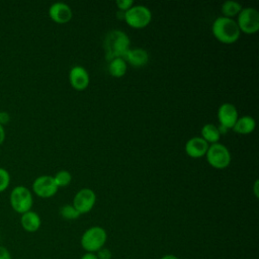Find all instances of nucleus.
<instances>
[{
    "label": "nucleus",
    "mask_w": 259,
    "mask_h": 259,
    "mask_svg": "<svg viewBox=\"0 0 259 259\" xmlns=\"http://www.w3.org/2000/svg\"><path fill=\"white\" fill-rule=\"evenodd\" d=\"M218 118L221 123V127L228 130L233 128L238 119V110L232 103H223L218 110Z\"/></svg>",
    "instance_id": "nucleus-10"
},
{
    "label": "nucleus",
    "mask_w": 259,
    "mask_h": 259,
    "mask_svg": "<svg viewBox=\"0 0 259 259\" xmlns=\"http://www.w3.org/2000/svg\"><path fill=\"white\" fill-rule=\"evenodd\" d=\"M254 193H255V196L258 197V180H256L254 183Z\"/></svg>",
    "instance_id": "nucleus-30"
},
{
    "label": "nucleus",
    "mask_w": 259,
    "mask_h": 259,
    "mask_svg": "<svg viewBox=\"0 0 259 259\" xmlns=\"http://www.w3.org/2000/svg\"><path fill=\"white\" fill-rule=\"evenodd\" d=\"M5 136H6V134H5L4 126L0 124V146L4 143V141H5Z\"/></svg>",
    "instance_id": "nucleus-27"
},
{
    "label": "nucleus",
    "mask_w": 259,
    "mask_h": 259,
    "mask_svg": "<svg viewBox=\"0 0 259 259\" xmlns=\"http://www.w3.org/2000/svg\"><path fill=\"white\" fill-rule=\"evenodd\" d=\"M208 164L215 169L227 168L231 163V154L226 146L220 143L211 144L205 154Z\"/></svg>",
    "instance_id": "nucleus-6"
},
{
    "label": "nucleus",
    "mask_w": 259,
    "mask_h": 259,
    "mask_svg": "<svg viewBox=\"0 0 259 259\" xmlns=\"http://www.w3.org/2000/svg\"><path fill=\"white\" fill-rule=\"evenodd\" d=\"M255 126H256L255 119L249 115H245L237 119L236 123L233 126V130L234 132L240 135H248L255 130Z\"/></svg>",
    "instance_id": "nucleus-16"
},
{
    "label": "nucleus",
    "mask_w": 259,
    "mask_h": 259,
    "mask_svg": "<svg viewBox=\"0 0 259 259\" xmlns=\"http://www.w3.org/2000/svg\"><path fill=\"white\" fill-rule=\"evenodd\" d=\"M241 32L254 34L259 30V12L253 7H246L238 14L236 21Z\"/></svg>",
    "instance_id": "nucleus-7"
},
{
    "label": "nucleus",
    "mask_w": 259,
    "mask_h": 259,
    "mask_svg": "<svg viewBox=\"0 0 259 259\" xmlns=\"http://www.w3.org/2000/svg\"><path fill=\"white\" fill-rule=\"evenodd\" d=\"M69 81L75 90L83 91L88 87L90 78L86 69L81 66H75L70 70Z\"/></svg>",
    "instance_id": "nucleus-12"
},
{
    "label": "nucleus",
    "mask_w": 259,
    "mask_h": 259,
    "mask_svg": "<svg viewBox=\"0 0 259 259\" xmlns=\"http://www.w3.org/2000/svg\"><path fill=\"white\" fill-rule=\"evenodd\" d=\"M116 6L119 10H122V11L125 12L132 6H134V1L133 0H117L116 1Z\"/></svg>",
    "instance_id": "nucleus-23"
},
{
    "label": "nucleus",
    "mask_w": 259,
    "mask_h": 259,
    "mask_svg": "<svg viewBox=\"0 0 259 259\" xmlns=\"http://www.w3.org/2000/svg\"><path fill=\"white\" fill-rule=\"evenodd\" d=\"M242 9H243L242 5L233 0L225 1L222 5V13L225 17H228V18H233L234 16L238 15Z\"/></svg>",
    "instance_id": "nucleus-19"
},
{
    "label": "nucleus",
    "mask_w": 259,
    "mask_h": 259,
    "mask_svg": "<svg viewBox=\"0 0 259 259\" xmlns=\"http://www.w3.org/2000/svg\"><path fill=\"white\" fill-rule=\"evenodd\" d=\"M20 225L24 231L28 233H34L40 228V217L35 211L28 210L21 214Z\"/></svg>",
    "instance_id": "nucleus-15"
},
{
    "label": "nucleus",
    "mask_w": 259,
    "mask_h": 259,
    "mask_svg": "<svg viewBox=\"0 0 259 259\" xmlns=\"http://www.w3.org/2000/svg\"><path fill=\"white\" fill-rule=\"evenodd\" d=\"M126 24L133 28H144L152 20L151 10L144 5H135L123 14Z\"/></svg>",
    "instance_id": "nucleus-5"
},
{
    "label": "nucleus",
    "mask_w": 259,
    "mask_h": 259,
    "mask_svg": "<svg viewBox=\"0 0 259 259\" xmlns=\"http://www.w3.org/2000/svg\"><path fill=\"white\" fill-rule=\"evenodd\" d=\"M97 258L98 259H111V252L107 248H101L97 251Z\"/></svg>",
    "instance_id": "nucleus-24"
},
{
    "label": "nucleus",
    "mask_w": 259,
    "mask_h": 259,
    "mask_svg": "<svg viewBox=\"0 0 259 259\" xmlns=\"http://www.w3.org/2000/svg\"><path fill=\"white\" fill-rule=\"evenodd\" d=\"M160 259H179L178 257H176L175 255H171V254H168V255H165V256H163L162 258H160Z\"/></svg>",
    "instance_id": "nucleus-29"
},
{
    "label": "nucleus",
    "mask_w": 259,
    "mask_h": 259,
    "mask_svg": "<svg viewBox=\"0 0 259 259\" xmlns=\"http://www.w3.org/2000/svg\"><path fill=\"white\" fill-rule=\"evenodd\" d=\"M49 16L54 22L58 24H65L72 19L73 12L68 4L57 2L50 6Z\"/></svg>",
    "instance_id": "nucleus-11"
},
{
    "label": "nucleus",
    "mask_w": 259,
    "mask_h": 259,
    "mask_svg": "<svg viewBox=\"0 0 259 259\" xmlns=\"http://www.w3.org/2000/svg\"><path fill=\"white\" fill-rule=\"evenodd\" d=\"M219 127L212 123H206L201 128V138L208 144H215L220 140Z\"/></svg>",
    "instance_id": "nucleus-18"
},
{
    "label": "nucleus",
    "mask_w": 259,
    "mask_h": 259,
    "mask_svg": "<svg viewBox=\"0 0 259 259\" xmlns=\"http://www.w3.org/2000/svg\"><path fill=\"white\" fill-rule=\"evenodd\" d=\"M107 239L105 230L101 227H91L84 232L81 237V246L88 253L97 252L103 248Z\"/></svg>",
    "instance_id": "nucleus-4"
},
{
    "label": "nucleus",
    "mask_w": 259,
    "mask_h": 259,
    "mask_svg": "<svg viewBox=\"0 0 259 259\" xmlns=\"http://www.w3.org/2000/svg\"><path fill=\"white\" fill-rule=\"evenodd\" d=\"M58 188L59 187L56 185L54 177L51 175L38 176L32 183L33 192L41 198H49L54 196L57 193Z\"/></svg>",
    "instance_id": "nucleus-8"
},
{
    "label": "nucleus",
    "mask_w": 259,
    "mask_h": 259,
    "mask_svg": "<svg viewBox=\"0 0 259 259\" xmlns=\"http://www.w3.org/2000/svg\"><path fill=\"white\" fill-rule=\"evenodd\" d=\"M60 214L63 219L66 220H76L80 215V213L72 204H66L62 206L60 209Z\"/></svg>",
    "instance_id": "nucleus-21"
},
{
    "label": "nucleus",
    "mask_w": 259,
    "mask_h": 259,
    "mask_svg": "<svg viewBox=\"0 0 259 259\" xmlns=\"http://www.w3.org/2000/svg\"><path fill=\"white\" fill-rule=\"evenodd\" d=\"M208 147V144L201 137H194L186 142L185 152L191 158H201L205 156Z\"/></svg>",
    "instance_id": "nucleus-13"
},
{
    "label": "nucleus",
    "mask_w": 259,
    "mask_h": 259,
    "mask_svg": "<svg viewBox=\"0 0 259 259\" xmlns=\"http://www.w3.org/2000/svg\"><path fill=\"white\" fill-rule=\"evenodd\" d=\"M213 36L223 44L231 45L236 42L241 34L237 22L233 18L220 16L215 18L211 26Z\"/></svg>",
    "instance_id": "nucleus-2"
},
{
    "label": "nucleus",
    "mask_w": 259,
    "mask_h": 259,
    "mask_svg": "<svg viewBox=\"0 0 259 259\" xmlns=\"http://www.w3.org/2000/svg\"><path fill=\"white\" fill-rule=\"evenodd\" d=\"M127 65L123 58H115L109 62L108 72L112 77L120 78L126 73Z\"/></svg>",
    "instance_id": "nucleus-17"
},
{
    "label": "nucleus",
    "mask_w": 259,
    "mask_h": 259,
    "mask_svg": "<svg viewBox=\"0 0 259 259\" xmlns=\"http://www.w3.org/2000/svg\"><path fill=\"white\" fill-rule=\"evenodd\" d=\"M0 259H11L10 252L3 246H0Z\"/></svg>",
    "instance_id": "nucleus-26"
},
{
    "label": "nucleus",
    "mask_w": 259,
    "mask_h": 259,
    "mask_svg": "<svg viewBox=\"0 0 259 259\" xmlns=\"http://www.w3.org/2000/svg\"><path fill=\"white\" fill-rule=\"evenodd\" d=\"M53 177H54L55 183L58 187L68 186L72 181V175L67 170H61V171L57 172L56 175L53 176Z\"/></svg>",
    "instance_id": "nucleus-20"
},
{
    "label": "nucleus",
    "mask_w": 259,
    "mask_h": 259,
    "mask_svg": "<svg viewBox=\"0 0 259 259\" xmlns=\"http://www.w3.org/2000/svg\"><path fill=\"white\" fill-rule=\"evenodd\" d=\"M81 259H98L97 258V256L94 254V253H86V254H84L82 257H81Z\"/></svg>",
    "instance_id": "nucleus-28"
},
{
    "label": "nucleus",
    "mask_w": 259,
    "mask_h": 259,
    "mask_svg": "<svg viewBox=\"0 0 259 259\" xmlns=\"http://www.w3.org/2000/svg\"><path fill=\"white\" fill-rule=\"evenodd\" d=\"M10 120V115L7 111H0V124L1 125H5L9 122Z\"/></svg>",
    "instance_id": "nucleus-25"
},
{
    "label": "nucleus",
    "mask_w": 259,
    "mask_h": 259,
    "mask_svg": "<svg viewBox=\"0 0 259 259\" xmlns=\"http://www.w3.org/2000/svg\"><path fill=\"white\" fill-rule=\"evenodd\" d=\"M9 201L13 210L20 214L30 210L33 204V198L30 190L23 185L15 186L11 190Z\"/></svg>",
    "instance_id": "nucleus-3"
},
{
    "label": "nucleus",
    "mask_w": 259,
    "mask_h": 259,
    "mask_svg": "<svg viewBox=\"0 0 259 259\" xmlns=\"http://www.w3.org/2000/svg\"><path fill=\"white\" fill-rule=\"evenodd\" d=\"M130 37L121 30L114 29L109 31L104 39V51L108 61L115 58H122L130 50Z\"/></svg>",
    "instance_id": "nucleus-1"
},
{
    "label": "nucleus",
    "mask_w": 259,
    "mask_h": 259,
    "mask_svg": "<svg viewBox=\"0 0 259 259\" xmlns=\"http://www.w3.org/2000/svg\"><path fill=\"white\" fill-rule=\"evenodd\" d=\"M96 201L95 192L89 188H83L79 190L73 199V206L77 209V211L82 214L89 212Z\"/></svg>",
    "instance_id": "nucleus-9"
},
{
    "label": "nucleus",
    "mask_w": 259,
    "mask_h": 259,
    "mask_svg": "<svg viewBox=\"0 0 259 259\" xmlns=\"http://www.w3.org/2000/svg\"><path fill=\"white\" fill-rule=\"evenodd\" d=\"M122 58L125 62H128L133 67L136 68L143 67L149 62V55L146 50L142 48L130 49Z\"/></svg>",
    "instance_id": "nucleus-14"
},
{
    "label": "nucleus",
    "mask_w": 259,
    "mask_h": 259,
    "mask_svg": "<svg viewBox=\"0 0 259 259\" xmlns=\"http://www.w3.org/2000/svg\"><path fill=\"white\" fill-rule=\"evenodd\" d=\"M10 184V174L5 169L0 167V192L6 190Z\"/></svg>",
    "instance_id": "nucleus-22"
}]
</instances>
